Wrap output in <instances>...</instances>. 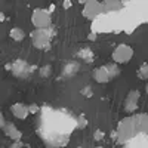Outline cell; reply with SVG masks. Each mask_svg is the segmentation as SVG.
<instances>
[{"label":"cell","mask_w":148,"mask_h":148,"mask_svg":"<svg viewBox=\"0 0 148 148\" xmlns=\"http://www.w3.org/2000/svg\"><path fill=\"white\" fill-rule=\"evenodd\" d=\"M39 110H40V108H39V105L31 104V105H28V114H30V113H31V114H36Z\"/></svg>","instance_id":"ac0fdd59"},{"label":"cell","mask_w":148,"mask_h":148,"mask_svg":"<svg viewBox=\"0 0 148 148\" xmlns=\"http://www.w3.org/2000/svg\"><path fill=\"white\" fill-rule=\"evenodd\" d=\"M138 132H139V117H127L120 121L116 136L119 138V142H126Z\"/></svg>","instance_id":"6da1fadb"},{"label":"cell","mask_w":148,"mask_h":148,"mask_svg":"<svg viewBox=\"0 0 148 148\" xmlns=\"http://www.w3.org/2000/svg\"><path fill=\"white\" fill-rule=\"evenodd\" d=\"M9 36H10L12 40L21 42V40H24V37H25V33H24V30L19 28V27H14V28L9 31Z\"/></svg>","instance_id":"8fae6325"},{"label":"cell","mask_w":148,"mask_h":148,"mask_svg":"<svg viewBox=\"0 0 148 148\" xmlns=\"http://www.w3.org/2000/svg\"><path fill=\"white\" fill-rule=\"evenodd\" d=\"M113 59H114V64H125L129 62L133 56V49L126 45V43H120L119 46H116V49L113 51Z\"/></svg>","instance_id":"277c9868"},{"label":"cell","mask_w":148,"mask_h":148,"mask_svg":"<svg viewBox=\"0 0 148 148\" xmlns=\"http://www.w3.org/2000/svg\"><path fill=\"white\" fill-rule=\"evenodd\" d=\"M31 22L36 28H49L51 27V12L45 10L42 8H37L33 10V15H31Z\"/></svg>","instance_id":"3957f363"},{"label":"cell","mask_w":148,"mask_h":148,"mask_svg":"<svg viewBox=\"0 0 148 148\" xmlns=\"http://www.w3.org/2000/svg\"><path fill=\"white\" fill-rule=\"evenodd\" d=\"M10 148H21V144H19V142H15V144L12 145Z\"/></svg>","instance_id":"603a6c76"},{"label":"cell","mask_w":148,"mask_h":148,"mask_svg":"<svg viewBox=\"0 0 148 148\" xmlns=\"http://www.w3.org/2000/svg\"><path fill=\"white\" fill-rule=\"evenodd\" d=\"M5 123H6V121H5V117H3L2 113H0V127H3V126H5Z\"/></svg>","instance_id":"44dd1931"},{"label":"cell","mask_w":148,"mask_h":148,"mask_svg":"<svg viewBox=\"0 0 148 148\" xmlns=\"http://www.w3.org/2000/svg\"><path fill=\"white\" fill-rule=\"evenodd\" d=\"M80 93H82L83 96H86V98H90V96L93 95V92H92V86H84V88L80 90Z\"/></svg>","instance_id":"2e32d148"},{"label":"cell","mask_w":148,"mask_h":148,"mask_svg":"<svg viewBox=\"0 0 148 148\" xmlns=\"http://www.w3.org/2000/svg\"><path fill=\"white\" fill-rule=\"evenodd\" d=\"M138 76L141 77V79H147L148 77V64L147 62H144L142 65H141V68H139V71H138Z\"/></svg>","instance_id":"5bb4252c"},{"label":"cell","mask_w":148,"mask_h":148,"mask_svg":"<svg viewBox=\"0 0 148 148\" xmlns=\"http://www.w3.org/2000/svg\"><path fill=\"white\" fill-rule=\"evenodd\" d=\"M51 73H52V67L51 65H45L40 68V76L42 77H49L51 76Z\"/></svg>","instance_id":"9a60e30c"},{"label":"cell","mask_w":148,"mask_h":148,"mask_svg":"<svg viewBox=\"0 0 148 148\" xmlns=\"http://www.w3.org/2000/svg\"><path fill=\"white\" fill-rule=\"evenodd\" d=\"M105 70H107L108 76H110V80H111V79H114V77H117L119 74H120V68H119V65L114 64V62L107 64V65H105Z\"/></svg>","instance_id":"7c38bea8"},{"label":"cell","mask_w":148,"mask_h":148,"mask_svg":"<svg viewBox=\"0 0 148 148\" xmlns=\"http://www.w3.org/2000/svg\"><path fill=\"white\" fill-rule=\"evenodd\" d=\"M93 79H95L98 83H107V82H110V76H108L107 70H105V65L98 67V68L93 71Z\"/></svg>","instance_id":"30bf717a"},{"label":"cell","mask_w":148,"mask_h":148,"mask_svg":"<svg viewBox=\"0 0 148 148\" xmlns=\"http://www.w3.org/2000/svg\"><path fill=\"white\" fill-rule=\"evenodd\" d=\"M6 68L10 70V71L14 73L15 76H18V77H27L28 74L33 71V68L27 65L25 61H21V59L15 61V62L12 64V65H6Z\"/></svg>","instance_id":"8992f818"},{"label":"cell","mask_w":148,"mask_h":148,"mask_svg":"<svg viewBox=\"0 0 148 148\" xmlns=\"http://www.w3.org/2000/svg\"><path fill=\"white\" fill-rule=\"evenodd\" d=\"M10 111H12V114H14L16 119H19V120H25L28 117V107L21 104V102L14 104L10 107Z\"/></svg>","instance_id":"9c48e42d"},{"label":"cell","mask_w":148,"mask_h":148,"mask_svg":"<svg viewBox=\"0 0 148 148\" xmlns=\"http://www.w3.org/2000/svg\"><path fill=\"white\" fill-rule=\"evenodd\" d=\"M104 12L102 3L96 2V0H90V2H84L83 5V16L89 18V19H95L96 16H99Z\"/></svg>","instance_id":"5b68a950"},{"label":"cell","mask_w":148,"mask_h":148,"mask_svg":"<svg viewBox=\"0 0 148 148\" xmlns=\"http://www.w3.org/2000/svg\"><path fill=\"white\" fill-rule=\"evenodd\" d=\"M62 5H64V8H65V9H68V8H71V5H73V3L70 2V0H65V2H64Z\"/></svg>","instance_id":"7402d4cb"},{"label":"cell","mask_w":148,"mask_h":148,"mask_svg":"<svg viewBox=\"0 0 148 148\" xmlns=\"http://www.w3.org/2000/svg\"><path fill=\"white\" fill-rule=\"evenodd\" d=\"M138 102H139V92L138 90H130L125 99V111L127 113H133L138 108Z\"/></svg>","instance_id":"52a82bcc"},{"label":"cell","mask_w":148,"mask_h":148,"mask_svg":"<svg viewBox=\"0 0 148 148\" xmlns=\"http://www.w3.org/2000/svg\"><path fill=\"white\" fill-rule=\"evenodd\" d=\"M86 123H88V121H86V119H84V116L82 114V116L79 117V126H80V129H83V127L86 126Z\"/></svg>","instance_id":"d6986e66"},{"label":"cell","mask_w":148,"mask_h":148,"mask_svg":"<svg viewBox=\"0 0 148 148\" xmlns=\"http://www.w3.org/2000/svg\"><path fill=\"white\" fill-rule=\"evenodd\" d=\"M95 39H96V33L95 31H92V33L88 34V40H95Z\"/></svg>","instance_id":"ffe728a7"},{"label":"cell","mask_w":148,"mask_h":148,"mask_svg":"<svg viewBox=\"0 0 148 148\" xmlns=\"http://www.w3.org/2000/svg\"><path fill=\"white\" fill-rule=\"evenodd\" d=\"M93 138H95V141H101V139H104V132L99 130V129H96L95 133H93Z\"/></svg>","instance_id":"e0dca14e"},{"label":"cell","mask_w":148,"mask_h":148,"mask_svg":"<svg viewBox=\"0 0 148 148\" xmlns=\"http://www.w3.org/2000/svg\"><path fill=\"white\" fill-rule=\"evenodd\" d=\"M0 21H5V15L2 14V12H0Z\"/></svg>","instance_id":"cb8c5ba5"},{"label":"cell","mask_w":148,"mask_h":148,"mask_svg":"<svg viewBox=\"0 0 148 148\" xmlns=\"http://www.w3.org/2000/svg\"><path fill=\"white\" fill-rule=\"evenodd\" d=\"M79 56L82 59H84L86 62H90V61H93V52L90 51L89 47H83L82 51L79 52Z\"/></svg>","instance_id":"4fadbf2b"},{"label":"cell","mask_w":148,"mask_h":148,"mask_svg":"<svg viewBox=\"0 0 148 148\" xmlns=\"http://www.w3.org/2000/svg\"><path fill=\"white\" fill-rule=\"evenodd\" d=\"M52 30L49 28H36L31 33V39H33V45L37 49H51V39H52Z\"/></svg>","instance_id":"7a4b0ae2"},{"label":"cell","mask_w":148,"mask_h":148,"mask_svg":"<svg viewBox=\"0 0 148 148\" xmlns=\"http://www.w3.org/2000/svg\"><path fill=\"white\" fill-rule=\"evenodd\" d=\"M3 132L8 135V136H9L12 141H15V142H19L21 138H22V133L18 130V127L14 125V123H5Z\"/></svg>","instance_id":"ba28073f"}]
</instances>
